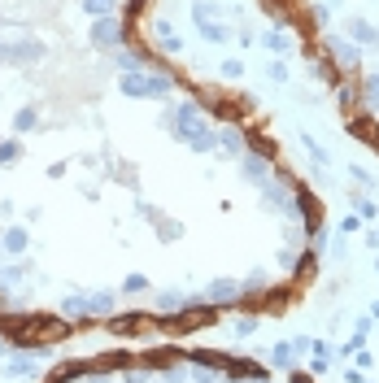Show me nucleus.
Segmentation results:
<instances>
[{"mask_svg":"<svg viewBox=\"0 0 379 383\" xmlns=\"http://www.w3.org/2000/svg\"><path fill=\"white\" fill-rule=\"evenodd\" d=\"M353 213H358V218H379L375 200H366V196H358V200H353Z\"/></svg>","mask_w":379,"mask_h":383,"instance_id":"32","label":"nucleus"},{"mask_svg":"<svg viewBox=\"0 0 379 383\" xmlns=\"http://www.w3.org/2000/svg\"><path fill=\"white\" fill-rule=\"evenodd\" d=\"M292 353H297V357H310V353H314V340H310V335H297V340H292Z\"/></svg>","mask_w":379,"mask_h":383,"instance_id":"36","label":"nucleus"},{"mask_svg":"<svg viewBox=\"0 0 379 383\" xmlns=\"http://www.w3.org/2000/svg\"><path fill=\"white\" fill-rule=\"evenodd\" d=\"M214 305H183L174 314V331H196V327H214Z\"/></svg>","mask_w":379,"mask_h":383,"instance_id":"6","label":"nucleus"},{"mask_svg":"<svg viewBox=\"0 0 379 383\" xmlns=\"http://www.w3.org/2000/svg\"><path fill=\"white\" fill-rule=\"evenodd\" d=\"M44 57V44L40 40H22V44H0V62L9 66H31Z\"/></svg>","mask_w":379,"mask_h":383,"instance_id":"4","label":"nucleus"},{"mask_svg":"<svg viewBox=\"0 0 379 383\" xmlns=\"http://www.w3.org/2000/svg\"><path fill=\"white\" fill-rule=\"evenodd\" d=\"M301 144H305V153L314 157V166H331V153H327V148H323V144H318L314 135H301Z\"/></svg>","mask_w":379,"mask_h":383,"instance_id":"20","label":"nucleus"},{"mask_svg":"<svg viewBox=\"0 0 379 383\" xmlns=\"http://www.w3.org/2000/svg\"><path fill=\"white\" fill-rule=\"evenodd\" d=\"M35 122H40V109H31V105H27V109H18V114H14V131H18V135H27V131H35Z\"/></svg>","mask_w":379,"mask_h":383,"instance_id":"18","label":"nucleus"},{"mask_svg":"<svg viewBox=\"0 0 379 383\" xmlns=\"http://www.w3.org/2000/svg\"><path fill=\"white\" fill-rule=\"evenodd\" d=\"M0 248H5V231H0Z\"/></svg>","mask_w":379,"mask_h":383,"instance_id":"45","label":"nucleus"},{"mask_svg":"<svg viewBox=\"0 0 379 383\" xmlns=\"http://www.w3.org/2000/svg\"><path fill=\"white\" fill-rule=\"evenodd\" d=\"M153 35H157V48H161L166 57H179V53H183V40L170 31V22H157V27H153Z\"/></svg>","mask_w":379,"mask_h":383,"instance_id":"11","label":"nucleus"},{"mask_svg":"<svg viewBox=\"0 0 379 383\" xmlns=\"http://www.w3.org/2000/svg\"><path fill=\"white\" fill-rule=\"evenodd\" d=\"M31 370H35V366H31V353H18L14 366H9V375H31Z\"/></svg>","mask_w":379,"mask_h":383,"instance_id":"33","label":"nucleus"},{"mask_svg":"<svg viewBox=\"0 0 379 383\" xmlns=\"http://www.w3.org/2000/svg\"><path fill=\"white\" fill-rule=\"evenodd\" d=\"M262 44L270 48V53H288V31H283V27L266 31V35H262Z\"/></svg>","mask_w":379,"mask_h":383,"instance_id":"22","label":"nucleus"},{"mask_svg":"<svg viewBox=\"0 0 379 383\" xmlns=\"http://www.w3.org/2000/svg\"><path fill=\"white\" fill-rule=\"evenodd\" d=\"M358 226H362V218H358V213H349V218L340 222V231H345V235H353V231H358Z\"/></svg>","mask_w":379,"mask_h":383,"instance_id":"39","label":"nucleus"},{"mask_svg":"<svg viewBox=\"0 0 379 383\" xmlns=\"http://www.w3.org/2000/svg\"><path fill=\"white\" fill-rule=\"evenodd\" d=\"M144 327H148L144 314H118V318H109V331L114 335H140Z\"/></svg>","mask_w":379,"mask_h":383,"instance_id":"10","label":"nucleus"},{"mask_svg":"<svg viewBox=\"0 0 379 383\" xmlns=\"http://www.w3.org/2000/svg\"><path fill=\"white\" fill-rule=\"evenodd\" d=\"M66 318H109L114 314V292H79L62 301Z\"/></svg>","mask_w":379,"mask_h":383,"instance_id":"2","label":"nucleus"},{"mask_svg":"<svg viewBox=\"0 0 379 383\" xmlns=\"http://www.w3.org/2000/svg\"><path fill=\"white\" fill-rule=\"evenodd\" d=\"M353 362H358V370H371V366H375V357L366 353V349H358V353H353Z\"/></svg>","mask_w":379,"mask_h":383,"instance_id":"38","label":"nucleus"},{"mask_svg":"<svg viewBox=\"0 0 379 383\" xmlns=\"http://www.w3.org/2000/svg\"><path fill=\"white\" fill-rule=\"evenodd\" d=\"M358 349H366V331H358V327H353V335H349L345 344H340V357H353Z\"/></svg>","mask_w":379,"mask_h":383,"instance_id":"25","label":"nucleus"},{"mask_svg":"<svg viewBox=\"0 0 379 383\" xmlns=\"http://www.w3.org/2000/svg\"><path fill=\"white\" fill-rule=\"evenodd\" d=\"M205 296H209V305H235L244 296V287L235 283V279H214L205 287Z\"/></svg>","mask_w":379,"mask_h":383,"instance_id":"8","label":"nucleus"},{"mask_svg":"<svg viewBox=\"0 0 379 383\" xmlns=\"http://www.w3.org/2000/svg\"><path fill=\"white\" fill-rule=\"evenodd\" d=\"M257 331V314H240V322H235V335H253Z\"/></svg>","mask_w":379,"mask_h":383,"instance_id":"34","label":"nucleus"},{"mask_svg":"<svg viewBox=\"0 0 379 383\" xmlns=\"http://www.w3.org/2000/svg\"><path fill=\"white\" fill-rule=\"evenodd\" d=\"M331 370V353H314V362H310V375H327Z\"/></svg>","mask_w":379,"mask_h":383,"instance_id":"35","label":"nucleus"},{"mask_svg":"<svg viewBox=\"0 0 379 383\" xmlns=\"http://www.w3.org/2000/svg\"><path fill=\"white\" fill-rule=\"evenodd\" d=\"M187 148H192V153H214L218 148V135H214V131H200V135L187 140Z\"/></svg>","mask_w":379,"mask_h":383,"instance_id":"21","label":"nucleus"},{"mask_svg":"<svg viewBox=\"0 0 379 383\" xmlns=\"http://www.w3.org/2000/svg\"><path fill=\"white\" fill-rule=\"evenodd\" d=\"M22 157V144L18 140H5V144H0V166H14Z\"/></svg>","mask_w":379,"mask_h":383,"instance_id":"26","label":"nucleus"},{"mask_svg":"<svg viewBox=\"0 0 379 383\" xmlns=\"http://www.w3.org/2000/svg\"><path fill=\"white\" fill-rule=\"evenodd\" d=\"M31 231L27 226H5V253H27Z\"/></svg>","mask_w":379,"mask_h":383,"instance_id":"13","label":"nucleus"},{"mask_svg":"<svg viewBox=\"0 0 379 383\" xmlns=\"http://www.w3.org/2000/svg\"><path fill=\"white\" fill-rule=\"evenodd\" d=\"M218 144L231 153V157H244V135H240L235 127H227V131H222V135H218Z\"/></svg>","mask_w":379,"mask_h":383,"instance_id":"16","label":"nucleus"},{"mask_svg":"<svg viewBox=\"0 0 379 383\" xmlns=\"http://www.w3.org/2000/svg\"><path fill=\"white\" fill-rule=\"evenodd\" d=\"M362 105L371 114H379V75H366L362 79Z\"/></svg>","mask_w":379,"mask_h":383,"instance_id":"15","label":"nucleus"},{"mask_svg":"<svg viewBox=\"0 0 379 383\" xmlns=\"http://www.w3.org/2000/svg\"><path fill=\"white\" fill-rule=\"evenodd\" d=\"M200 35H205V40H209V44H222V40H227V35H231V31H227V27H222V22H200Z\"/></svg>","mask_w":379,"mask_h":383,"instance_id":"24","label":"nucleus"},{"mask_svg":"<svg viewBox=\"0 0 379 383\" xmlns=\"http://www.w3.org/2000/svg\"><path fill=\"white\" fill-rule=\"evenodd\" d=\"M83 14L88 18H114V0H83Z\"/></svg>","mask_w":379,"mask_h":383,"instance_id":"23","label":"nucleus"},{"mask_svg":"<svg viewBox=\"0 0 379 383\" xmlns=\"http://www.w3.org/2000/svg\"><path fill=\"white\" fill-rule=\"evenodd\" d=\"M122 292H148V279H144V274H127V279H122Z\"/></svg>","mask_w":379,"mask_h":383,"instance_id":"30","label":"nucleus"},{"mask_svg":"<svg viewBox=\"0 0 379 383\" xmlns=\"http://www.w3.org/2000/svg\"><path fill=\"white\" fill-rule=\"evenodd\" d=\"M170 131H174V140H192V135H200V131H209V122H205V114H200V105L196 101H183V105H174L170 109Z\"/></svg>","mask_w":379,"mask_h":383,"instance_id":"3","label":"nucleus"},{"mask_svg":"<svg viewBox=\"0 0 379 383\" xmlns=\"http://www.w3.org/2000/svg\"><path fill=\"white\" fill-rule=\"evenodd\" d=\"M266 170H270V157H248V153H244V174H248V179H257V183H262Z\"/></svg>","mask_w":379,"mask_h":383,"instance_id":"19","label":"nucleus"},{"mask_svg":"<svg viewBox=\"0 0 379 383\" xmlns=\"http://www.w3.org/2000/svg\"><path fill=\"white\" fill-rule=\"evenodd\" d=\"M83 370H88L83 362H70V366H62V370H53V379H49V383H66V379H79Z\"/></svg>","mask_w":379,"mask_h":383,"instance_id":"27","label":"nucleus"},{"mask_svg":"<svg viewBox=\"0 0 379 383\" xmlns=\"http://www.w3.org/2000/svg\"><path fill=\"white\" fill-rule=\"evenodd\" d=\"M345 383H366V375L362 370H345Z\"/></svg>","mask_w":379,"mask_h":383,"instance_id":"41","label":"nucleus"},{"mask_svg":"<svg viewBox=\"0 0 379 383\" xmlns=\"http://www.w3.org/2000/svg\"><path fill=\"white\" fill-rule=\"evenodd\" d=\"M183 305H187V301H183L179 292H161V296H157V318H166V314H179Z\"/></svg>","mask_w":379,"mask_h":383,"instance_id":"17","label":"nucleus"},{"mask_svg":"<svg viewBox=\"0 0 379 383\" xmlns=\"http://www.w3.org/2000/svg\"><path fill=\"white\" fill-rule=\"evenodd\" d=\"M349 174L358 179V183H375V179H371V170H362V166H349Z\"/></svg>","mask_w":379,"mask_h":383,"instance_id":"40","label":"nucleus"},{"mask_svg":"<svg viewBox=\"0 0 379 383\" xmlns=\"http://www.w3.org/2000/svg\"><path fill=\"white\" fill-rule=\"evenodd\" d=\"M118 92L131 96V101H170L174 79L170 75H153V70H131V75L118 79Z\"/></svg>","mask_w":379,"mask_h":383,"instance_id":"1","label":"nucleus"},{"mask_svg":"<svg viewBox=\"0 0 379 383\" xmlns=\"http://www.w3.org/2000/svg\"><path fill=\"white\" fill-rule=\"evenodd\" d=\"M349 40L358 48H379V27H371L366 18H349Z\"/></svg>","mask_w":379,"mask_h":383,"instance_id":"9","label":"nucleus"},{"mask_svg":"<svg viewBox=\"0 0 379 383\" xmlns=\"http://www.w3.org/2000/svg\"><path fill=\"white\" fill-rule=\"evenodd\" d=\"M310 18L318 22V27H327V22H331V5H327V0H314V5H310Z\"/></svg>","mask_w":379,"mask_h":383,"instance_id":"29","label":"nucleus"},{"mask_svg":"<svg viewBox=\"0 0 379 383\" xmlns=\"http://www.w3.org/2000/svg\"><path fill=\"white\" fill-rule=\"evenodd\" d=\"M114 66L122 70V75H131V70H148V57L144 53H127V48H114Z\"/></svg>","mask_w":379,"mask_h":383,"instance_id":"12","label":"nucleus"},{"mask_svg":"<svg viewBox=\"0 0 379 383\" xmlns=\"http://www.w3.org/2000/svg\"><path fill=\"white\" fill-rule=\"evenodd\" d=\"M222 79H244V62H240V57H227V62H222Z\"/></svg>","mask_w":379,"mask_h":383,"instance_id":"31","label":"nucleus"},{"mask_svg":"<svg viewBox=\"0 0 379 383\" xmlns=\"http://www.w3.org/2000/svg\"><path fill=\"white\" fill-rule=\"evenodd\" d=\"M270 362H275L279 370H292V366H297V353H292V340H279L275 349H270Z\"/></svg>","mask_w":379,"mask_h":383,"instance_id":"14","label":"nucleus"},{"mask_svg":"<svg viewBox=\"0 0 379 383\" xmlns=\"http://www.w3.org/2000/svg\"><path fill=\"white\" fill-rule=\"evenodd\" d=\"M92 44L96 48H122V22L118 18H92Z\"/></svg>","mask_w":379,"mask_h":383,"instance_id":"7","label":"nucleus"},{"mask_svg":"<svg viewBox=\"0 0 379 383\" xmlns=\"http://www.w3.org/2000/svg\"><path fill=\"white\" fill-rule=\"evenodd\" d=\"M327 53H331V66H340V70H358V66H362V48L353 44V40L331 35V40H327Z\"/></svg>","mask_w":379,"mask_h":383,"instance_id":"5","label":"nucleus"},{"mask_svg":"<svg viewBox=\"0 0 379 383\" xmlns=\"http://www.w3.org/2000/svg\"><path fill=\"white\" fill-rule=\"evenodd\" d=\"M371 318H375V322H379V301H375V305H371Z\"/></svg>","mask_w":379,"mask_h":383,"instance_id":"44","label":"nucleus"},{"mask_svg":"<svg viewBox=\"0 0 379 383\" xmlns=\"http://www.w3.org/2000/svg\"><path fill=\"white\" fill-rule=\"evenodd\" d=\"M292 383H314V379L310 375H292Z\"/></svg>","mask_w":379,"mask_h":383,"instance_id":"43","label":"nucleus"},{"mask_svg":"<svg viewBox=\"0 0 379 383\" xmlns=\"http://www.w3.org/2000/svg\"><path fill=\"white\" fill-rule=\"evenodd\" d=\"M266 79H270V83H283V79H288V66H283V62H270V66H266Z\"/></svg>","mask_w":379,"mask_h":383,"instance_id":"37","label":"nucleus"},{"mask_svg":"<svg viewBox=\"0 0 379 383\" xmlns=\"http://www.w3.org/2000/svg\"><path fill=\"white\" fill-rule=\"evenodd\" d=\"M375 270H379V261H375Z\"/></svg>","mask_w":379,"mask_h":383,"instance_id":"46","label":"nucleus"},{"mask_svg":"<svg viewBox=\"0 0 379 383\" xmlns=\"http://www.w3.org/2000/svg\"><path fill=\"white\" fill-rule=\"evenodd\" d=\"M366 244H371V248H379V231H366Z\"/></svg>","mask_w":379,"mask_h":383,"instance_id":"42","label":"nucleus"},{"mask_svg":"<svg viewBox=\"0 0 379 383\" xmlns=\"http://www.w3.org/2000/svg\"><path fill=\"white\" fill-rule=\"evenodd\" d=\"M192 18H196V27H200V22H214V18H218V5H205V0H196V5H192Z\"/></svg>","mask_w":379,"mask_h":383,"instance_id":"28","label":"nucleus"}]
</instances>
